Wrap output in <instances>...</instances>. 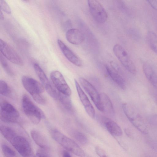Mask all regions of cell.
I'll return each instance as SVG.
<instances>
[{
    "mask_svg": "<svg viewBox=\"0 0 157 157\" xmlns=\"http://www.w3.org/2000/svg\"><path fill=\"white\" fill-rule=\"evenodd\" d=\"M72 135L77 141L82 144H85L88 142L86 137L81 132L77 131H74L72 132Z\"/></svg>",
    "mask_w": 157,
    "mask_h": 157,
    "instance_id": "obj_26",
    "label": "cell"
},
{
    "mask_svg": "<svg viewBox=\"0 0 157 157\" xmlns=\"http://www.w3.org/2000/svg\"><path fill=\"white\" fill-rule=\"evenodd\" d=\"M66 37L68 42L76 45L80 44L85 39L83 33L78 29L74 28L70 29L67 31Z\"/></svg>",
    "mask_w": 157,
    "mask_h": 157,
    "instance_id": "obj_16",
    "label": "cell"
},
{
    "mask_svg": "<svg viewBox=\"0 0 157 157\" xmlns=\"http://www.w3.org/2000/svg\"><path fill=\"white\" fill-rule=\"evenodd\" d=\"M0 50L2 54L11 62L22 66V60L18 54L9 44L3 40H0Z\"/></svg>",
    "mask_w": 157,
    "mask_h": 157,
    "instance_id": "obj_10",
    "label": "cell"
},
{
    "mask_svg": "<svg viewBox=\"0 0 157 157\" xmlns=\"http://www.w3.org/2000/svg\"><path fill=\"white\" fill-rule=\"evenodd\" d=\"M0 9L2 10L6 13L8 14H10L11 13V9L7 3L4 0H0Z\"/></svg>",
    "mask_w": 157,
    "mask_h": 157,
    "instance_id": "obj_28",
    "label": "cell"
},
{
    "mask_svg": "<svg viewBox=\"0 0 157 157\" xmlns=\"http://www.w3.org/2000/svg\"><path fill=\"white\" fill-rule=\"evenodd\" d=\"M0 59L1 64L4 70L9 75L13 76L14 75L13 72L1 53L0 55Z\"/></svg>",
    "mask_w": 157,
    "mask_h": 157,
    "instance_id": "obj_27",
    "label": "cell"
},
{
    "mask_svg": "<svg viewBox=\"0 0 157 157\" xmlns=\"http://www.w3.org/2000/svg\"><path fill=\"white\" fill-rule=\"evenodd\" d=\"M75 83L80 100L86 112L91 118L94 119L95 112L93 106L76 79H75Z\"/></svg>",
    "mask_w": 157,
    "mask_h": 157,
    "instance_id": "obj_13",
    "label": "cell"
},
{
    "mask_svg": "<svg viewBox=\"0 0 157 157\" xmlns=\"http://www.w3.org/2000/svg\"><path fill=\"white\" fill-rule=\"evenodd\" d=\"M156 98V100H157V96Z\"/></svg>",
    "mask_w": 157,
    "mask_h": 157,
    "instance_id": "obj_37",
    "label": "cell"
},
{
    "mask_svg": "<svg viewBox=\"0 0 157 157\" xmlns=\"http://www.w3.org/2000/svg\"><path fill=\"white\" fill-rule=\"evenodd\" d=\"M122 107L125 114L132 124L141 133L147 134V127L141 115L128 103L122 104Z\"/></svg>",
    "mask_w": 157,
    "mask_h": 157,
    "instance_id": "obj_3",
    "label": "cell"
},
{
    "mask_svg": "<svg viewBox=\"0 0 157 157\" xmlns=\"http://www.w3.org/2000/svg\"><path fill=\"white\" fill-rule=\"evenodd\" d=\"M1 148L5 157H18L15 152L6 144H2Z\"/></svg>",
    "mask_w": 157,
    "mask_h": 157,
    "instance_id": "obj_25",
    "label": "cell"
},
{
    "mask_svg": "<svg viewBox=\"0 0 157 157\" xmlns=\"http://www.w3.org/2000/svg\"><path fill=\"white\" fill-rule=\"evenodd\" d=\"M102 122L107 131L112 135L120 136L122 135V131L120 126L114 121L108 117H101Z\"/></svg>",
    "mask_w": 157,
    "mask_h": 157,
    "instance_id": "obj_17",
    "label": "cell"
},
{
    "mask_svg": "<svg viewBox=\"0 0 157 157\" xmlns=\"http://www.w3.org/2000/svg\"><path fill=\"white\" fill-rule=\"evenodd\" d=\"M33 67L37 76L48 94L53 98L57 100L58 91L52 86L43 70L37 63Z\"/></svg>",
    "mask_w": 157,
    "mask_h": 157,
    "instance_id": "obj_9",
    "label": "cell"
},
{
    "mask_svg": "<svg viewBox=\"0 0 157 157\" xmlns=\"http://www.w3.org/2000/svg\"><path fill=\"white\" fill-rule=\"evenodd\" d=\"M146 39L150 48L157 54V35L154 32L149 31L147 33Z\"/></svg>",
    "mask_w": 157,
    "mask_h": 157,
    "instance_id": "obj_23",
    "label": "cell"
},
{
    "mask_svg": "<svg viewBox=\"0 0 157 157\" xmlns=\"http://www.w3.org/2000/svg\"><path fill=\"white\" fill-rule=\"evenodd\" d=\"M106 69L108 74L112 80L121 89L124 90L126 88L125 80L118 71V68L113 62L110 63V66L106 65Z\"/></svg>",
    "mask_w": 157,
    "mask_h": 157,
    "instance_id": "obj_14",
    "label": "cell"
},
{
    "mask_svg": "<svg viewBox=\"0 0 157 157\" xmlns=\"http://www.w3.org/2000/svg\"><path fill=\"white\" fill-rule=\"evenodd\" d=\"M43 150H38L36 153V157H49L47 153Z\"/></svg>",
    "mask_w": 157,
    "mask_h": 157,
    "instance_id": "obj_31",
    "label": "cell"
},
{
    "mask_svg": "<svg viewBox=\"0 0 157 157\" xmlns=\"http://www.w3.org/2000/svg\"><path fill=\"white\" fill-rule=\"evenodd\" d=\"M4 16L1 10L0 9V19L1 21L4 20Z\"/></svg>",
    "mask_w": 157,
    "mask_h": 157,
    "instance_id": "obj_35",
    "label": "cell"
},
{
    "mask_svg": "<svg viewBox=\"0 0 157 157\" xmlns=\"http://www.w3.org/2000/svg\"><path fill=\"white\" fill-rule=\"evenodd\" d=\"M148 3L154 9L157 10V1L155 0H148Z\"/></svg>",
    "mask_w": 157,
    "mask_h": 157,
    "instance_id": "obj_32",
    "label": "cell"
},
{
    "mask_svg": "<svg viewBox=\"0 0 157 157\" xmlns=\"http://www.w3.org/2000/svg\"><path fill=\"white\" fill-rule=\"evenodd\" d=\"M125 132L127 135L128 136H131V132L130 130L128 129H126L125 130Z\"/></svg>",
    "mask_w": 157,
    "mask_h": 157,
    "instance_id": "obj_34",
    "label": "cell"
},
{
    "mask_svg": "<svg viewBox=\"0 0 157 157\" xmlns=\"http://www.w3.org/2000/svg\"><path fill=\"white\" fill-rule=\"evenodd\" d=\"M0 132L4 137L11 143L13 139L17 135L12 128L4 125H1Z\"/></svg>",
    "mask_w": 157,
    "mask_h": 157,
    "instance_id": "obj_22",
    "label": "cell"
},
{
    "mask_svg": "<svg viewBox=\"0 0 157 157\" xmlns=\"http://www.w3.org/2000/svg\"><path fill=\"white\" fill-rule=\"evenodd\" d=\"M57 43L62 52L70 62L76 66H82V63L81 60L62 40H58Z\"/></svg>",
    "mask_w": 157,
    "mask_h": 157,
    "instance_id": "obj_15",
    "label": "cell"
},
{
    "mask_svg": "<svg viewBox=\"0 0 157 157\" xmlns=\"http://www.w3.org/2000/svg\"><path fill=\"white\" fill-rule=\"evenodd\" d=\"M70 96L62 93L58 91V98L62 105L68 111L72 112L73 109Z\"/></svg>",
    "mask_w": 157,
    "mask_h": 157,
    "instance_id": "obj_21",
    "label": "cell"
},
{
    "mask_svg": "<svg viewBox=\"0 0 157 157\" xmlns=\"http://www.w3.org/2000/svg\"><path fill=\"white\" fill-rule=\"evenodd\" d=\"M0 109V118L2 121L9 123L17 122L19 113L12 104L3 101L1 102Z\"/></svg>",
    "mask_w": 157,
    "mask_h": 157,
    "instance_id": "obj_6",
    "label": "cell"
},
{
    "mask_svg": "<svg viewBox=\"0 0 157 157\" xmlns=\"http://www.w3.org/2000/svg\"><path fill=\"white\" fill-rule=\"evenodd\" d=\"M102 111L110 115L114 114V109L111 100L109 96L105 93L100 94Z\"/></svg>",
    "mask_w": 157,
    "mask_h": 157,
    "instance_id": "obj_19",
    "label": "cell"
},
{
    "mask_svg": "<svg viewBox=\"0 0 157 157\" xmlns=\"http://www.w3.org/2000/svg\"><path fill=\"white\" fill-rule=\"evenodd\" d=\"M21 81L25 88L36 102L40 105L45 103V100L42 95L45 88L42 84L27 76H23Z\"/></svg>",
    "mask_w": 157,
    "mask_h": 157,
    "instance_id": "obj_1",
    "label": "cell"
},
{
    "mask_svg": "<svg viewBox=\"0 0 157 157\" xmlns=\"http://www.w3.org/2000/svg\"><path fill=\"white\" fill-rule=\"evenodd\" d=\"M51 134L52 138L65 149L79 157H85V153L80 147L58 130L52 129Z\"/></svg>",
    "mask_w": 157,
    "mask_h": 157,
    "instance_id": "obj_2",
    "label": "cell"
},
{
    "mask_svg": "<svg viewBox=\"0 0 157 157\" xmlns=\"http://www.w3.org/2000/svg\"><path fill=\"white\" fill-rule=\"evenodd\" d=\"M88 4L90 13L98 23L103 24L107 20L108 15L101 4L98 1L88 0Z\"/></svg>",
    "mask_w": 157,
    "mask_h": 157,
    "instance_id": "obj_8",
    "label": "cell"
},
{
    "mask_svg": "<svg viewBox=\"0 0 157 157\" xmlns=\"http://www.w3.org/2000/svg\"><path fill=\"white\" fill-rule=\"evenodd\" d=\"M148 121L151 125L157 127V113L150 116L148 118Z\"/></svg>",
    "mask_w": 157,
    "mask_h": 157,
    "instance_id": "obj_29",
    "label": "cell"
},
{
    "mask_svg": "<svg viewBox=\"0 0 157 157\" xmlns=\"http://www.w3.org/2000/svg\"><path fill=\"white\" fill-rule=\"evenodd\" d=\"M63 157H71V156L68 152L64 151L63 153Z\"/></svg>",
    "mask_w": 157,
    "mask_h": 157,
    "instance_id": "obj_33",
    "label": "cell"
},
{
    "mask_svg": "<svg viewBox=\"0 0 157 157\" xmlns=\"http://www.w3.org/2000/svg\"><path fill=\"white\" fill-rule=\"evenodd\" d=\"M50 76L57 90L67 95L70 96L71 95V90L60 72L58 71H53L51 72Z\"/></svg>",
    "mask_w": 157,
    "mask_h": 157,
    "instance_id": "obj_11",
    "label": "cell"
},
{
    "mask_svg": "<svg viewBox=\"0 0 157 157\" xmlns=\"http://www.w3.org/2000/svg\"><path fill=\"white\" fill-rule=\"evenodd\" d=\"M30 133L32 138L37 145L44 149L48 148V143L41 133L36 130H33Z\"/></svg>",
    "mask_w": 157,
    "mask_h": 157,
    "instance_id": "obj_20",
    "label": "cell"
},
{
    "mask_svg": "<svg viewBox=\"0 0 157 157\" xmlns=\"http://www.w3.org/2000/svg\"><path fill=\"white\" fill-rule=\"evenodd\" d=\"M10 143L22 157H36L29 142L24 137L17 135Z\"/></svg>",
    "mask_w": 157,
    "mask_h": 157,
    "instance_id": "obj_7",
    "label": "cell"
},
{
    "mask_svg": "<svg viewBox=\"0 0 157 157\" xmlns=\"http://www.w3.org/2000/svg\"><path fill=\"white\" fill-rule=\"evenodd\" d=\"M0 93L7 97H10L12 95L10 87L5 82L2 80L0 81Z\"/></svg>",
    "mask_w": 157,
    "mask_h": 157,
    "instance_id": "obj_24",
    "label": "cell"
},
{
    "mask_svg": "<svg viewBox=\"0 0 157 157\" xmlns=\"http://www.w3.org/2000/svg\"><path fill=\"white\" fill-rule=\"evenodd\" d=\"M22 105L24 113L33 124H39L41 119L44 118L43 112L26 95L24 94L22 97Z\"/></svg>",
    "mask_w": 157,
    "mask_h": 157,
    "instance_id": "obj_4",
    "label": "cell"
},
{
    "mask_svg": "<svg viewBox=\"0 0 157 157\" xmlns=\"http://www.w3.org/2000/svg\"><path fill=\"white\" fill-rule=\"evenodd\" d=\"M113 52L121 63L125 69L131 74L135 75L136 68L125 49L119 44H115L113 47Z\"/></svg>",
    "mask_w": 157,
    "mask_h": 157,
    "instance_id": "obj_5",
    "label": "cell"
},
{
    "mask_svg": "<svg viewBox=\"0 0 157 157\" xmlns=\"http://www.w3.org/2000/svg\"><path fill=\"white\" fill-rule=\"evenodd\" d=\"M143 70L147 79L157 89V75L152 66L149 63H144L143 65Z\"/></svg>",
    "mask_w": 157,
    "mask_h": 157,
    "instance_id": "obj_18",
    "label": "cell"
},
{
    "mask_svg": "<svg viewBox=\"0 0 157 157\" xmlns=\"http://www.w3.org/2000/svg\"><path fill=\"white\" fill-rule=\"evenodd\" d=\"M78 80L81 85L90 97L96 108L99 110L102 111L100 95L95 88L88 81L83 78H79Z\"/></svg>",
    "mask_w": 157,
    "mask_h": 157,
    "instance_id": "obj_12",
    "label": "cell"
},
{
    "mask_svg": "<svg viewBox=\"0 0 157 157\" xmlns=\"http://www.w3.org/2000/svg\"><path fill=\"white\" fill-rule=\"evenodd\" d=\"M95 150L97 154L100 157H109L105 151L98 147H96Z\"/></svg>",
    "mask_w": 157,
    "mask_h": 157,
    "instance_id": "obj_30",
    "label": "cell"
},
{
    "mask_svg": "<svg viewBox=\"0 0 157 157\" xmlns=\"http://www.w3.org/2000/svg\"><path fill=\"white\" fill-rule=\"evenodd\" d=\"M145 157H152L151 156H146Z\"/></svg>",
    "mask_w": 157,
    "mask_h": 157,
    "instance_id": "obj_36",
    "label": "cell"
}]
</instances>
